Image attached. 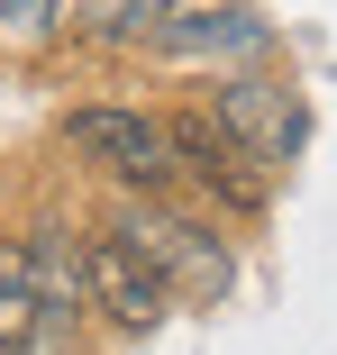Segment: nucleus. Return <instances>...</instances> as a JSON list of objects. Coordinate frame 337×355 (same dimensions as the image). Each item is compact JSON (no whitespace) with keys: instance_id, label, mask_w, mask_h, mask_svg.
<instances>
[{"instance_id":"6","label":"nucleus","mask_w":337,"mask_h":355,"mask_svg":"<svg viewBox=\"0 0 337 355\" xmlns=\"http://www.w3.org/2000/svg\"><path fill=\"white\" fill-rule=\"evenodd\" d=\"M155 46L182 55V64H255L274 46V28H264L246 0H182V10L155 28Z\"/></svg>"},{"instance_id":"5","label":"nucleus","mask_w":337,"mask_h":355,"mask_svg":"<svg viewBox=\"0 0 337 355\" xmlns=\"http://www.w3.org/2000/svg\"><path fill=\"white\" fill-rule=\"evenodd\" d=\"M164 301H173V292L146 273V255L128 246L119 228H83V310H101V319H119V328H155Z\"/></svg>"},{"instance_id":"7","label":"nucleus","mask_w":337,"mask_h":355,"mask_svg":"<svg viewBox=\"0 0 337 355\" xmlns=\"http://www.w3.org/2000/svg\"><path fill=\"white\" fill-rule=\"evenodd\" d=\"M28 264H37V292H46V310H83V228H37L28 237Z\"/></svg>"},{"instance_id":"10","label":"nucleus","mask_w":337,"mask_h":355,"mask_svg":"<svg viewBox=\"0 0 337 355\" xmlns=\"http://www.w3.org/2000/svg\"><path fill=\"white\" fill-rule=\"evenodd\" d=\"M55 28H74V0H0V46H46Z\"/></svg>"},{"instance_id":"9","label":"nucleus","mask_w":337,"mask_h":355,"mask_svg":"<svg viewBox=\"0 0 337 355\" xmlns=\"http://www.w3.org/2000/svg\"><path fill=\"white\" fill-rule=\"evenodd\" d=\"M74 10H83V37H101V46H155V28L182 0H74Z\"/></svg>"},{"instance_id":"1","label":"nucleus","mask_w":337,"mask_h":355,"mask_svg":"<svg viewBox=\"0 0 337 355\" xmlns=\"http://www.w3.org/2000/svg\"><path fill=\"white\" fill-rule=\"evenodd\" d=\"M119 237L146 255V273L164 282L173 301H228V292H237L228 237H219L210 219H191V209H173V200H128V209H119Z\"/></svg>"},{"instance_id":"4","label":"nucleus","mask_w":337,"mask_h":355,"mask_svg":"<svg viewBox=\"0 0 337 355\" xmlns=\"http://www.w3.org/2000/svg\"><path fill=\"white\" fill-rule=\"evenodd\" d=\"M210 119L237 137V146L264 164V173H292L301 164V137H310V110L283 73H219L210 92Z\"/></svg>"},{"instance_id":"8","label":"nucleus","mask_w":337,"mask_h":355,"mask_svg":"<svg viewBox=\"0 0 337 355\" xmlns=\"http://www.w3.org/2000/svg\"><path fill=\"white\" fill-rule=\"evenodd\" d=\"M46 328V292H37V264H28V237L0 246V346H28Z\"/></svg>"},{"instance_id":"2","label":"nucleus","mask_w":337,"mask_h":355,"mask_svg":"<svg viewBox=\"0 0 337 355\" xmlns=\"http://www.w3.org/2000/svg\"><path fill=\"white\" fill-rule=\"evenodd\" d=\"M64 146H74L92 173H110L128 200H173L182 164H173V128L155 110H119V101H92L64 119Z\"/></svg>"},{"instance_id":"3","label":"nucleus","mask_w":337,"mask_h":355,"mask_svg":"<svg viewBox=\"0 0 337 355\" xmlns=\"http://www.w3.org/2000/svg\"><path fill=\"white\" fill-rule=\"evenodd\" d=\"M164 128H173V164H182V182L200 200H219L228 219H264V209H274V173H264L210 110H173Z\"/></svg>"}]
</instances>
